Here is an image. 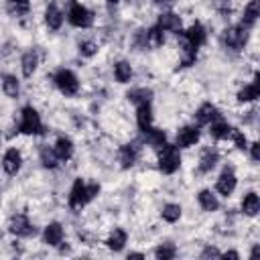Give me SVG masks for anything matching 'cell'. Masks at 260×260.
Returning a JSON list of instances; mask_svg holds the SVG:
<instances>
[{
    "label": "cell",
    "mask_w": 260,
    "mask_h": 260,
    "mask_svg": "<svg viewBox=\"0 0 260 260\" xmlns=\"http://www.w3.org/2000/svg\"><path fill=\"white\" fill-rule=\"evenodd\" d=\"M258 148H260V146H258V142H250V144H248V148H246V150L250 152L252 162H258Z\"/></svg>",
    "instance_id": "obj_39"
},
{
    "label": "cell",
    "mask_w": 260,
    "mask_h": 260,
    "mask_svg": "<svg viewBox=\"0 0 260 260\" xmlns=\"http://www.w3.org/2000/svg\"><path fill=\"white\" fill-rule=\"evenodd\" d=\"M128 258H144V254L142 252H130Z\"/></svg>",
    "instance_id": "obj_41"
},
{
    "label": "cell",
    "mask_w": 260,
    "mask_h": 260,
    "mask_svg": "<svg viewBox=\"0 0 260 260\" xmlns=\"http://www.w3.org/2000/svg\"><path fill=\"white\" fill-rule=\"evenodd\" d=\"M207 126H209V136H211L213 140H228L230 134H232V130H234V126H232L230 122L221 120V118L213 120V122L207 124Z\"/></svg>",
    "instance_id": "obj_27"
},
{
    "label": "cell",
    "mask_w": 260,
    "mask_h": 260,
    "mask_svg": "<svg viewBox=\"0 0 260 260\" xmlns=\"http://www.w3.org/2000/svg\"><path fill=\"white\" fill-rule=\"evenodd\" d=\"M256 254H258V246H254V248H252V252H250V256H252V258H254V256H256Z\"/></svg>",
    "instance_id": "obj_43"
},
{
    "label": "cell",
    "mask_w": 260,
    "mask_h": 260,
    "mask_svg": "<svg viewBox=\"0 0 260 260\" xmlns=\"http://www.w3.org/2000/svg\"><path fill=\"white\" fill-rule=\"evenodd\" d=\"M51 81H53V85L57 87V91H59L61 95H65V98H75V95L79 93V87H81L77 73H75L73 69H69V67H59V69H55L53 75H51Z\"/></svg>",
    "instance_id": "obj_3"
},
{
    "label": "cell",
    "mask_w": 260,
    "mask_h": 260,
    "mask_svg": "<svg viewBox=\"0 0 260 260\" xmlns=\"http://www.w3.org/2000/svg\"><path fill=\"white\" fill-rule=\"evenodd\" d=\"M77 51H79V55H81L83 59H91V57L98 55V43L91 41V39H83V41H79Z\"/></svg>",
    "instance_id": "obj_35"
},
{
    "label": "cell",
    "mask_w": 260,
    "mask_h": 260,
    "mask_svg": "<svg viewBox=\"0 0 260 260\" xmlns=\"http://www.w3.org/2000/svg\"><path fill=\"white\" fill-rule=\"evenodd\" d=\"M16 130L24 136H41L45 132V124H43V118L37 112V108H32V106H22L20 108Z\"/></svg>",
    "instance_id": "obj_5"
},
{
    "label": "cell",
    "mask_w": 260,
    "mask_h": 260,
    "mask_svg": "<svg viewBox=\"0 0 260 260\" xmlns=\"http://www.w3.org/2000/svg\"><path fill=\"white\" fill-rule=\"evenodd\" d=\"M134 108H136V124H138V130H144V128L152 126V120H154L152 104H140V106H134Z\"/></svg>",
    "instance_id": "obj_29"
},
{
    "label": "cell",
    "mask_w": 260,
    "mask_h": 260,
    "mask_svg": "<svg viewBox=\"0 0 260 260\" xmlns=\"http://www.w3.org/2000/svg\"><path fill=\"white\" fill-rule=\"evenodd\" d=\"M217 162H219V152H217V148L205 146V148L201 150V154H199L197 173H199V175H207V173H211V171L217 167Z\"/></svg>",
    "instance_id": "obj_16"
},
{
    "label": "cell",
    "mask_w": 260,
    "mask_h": 260,
    "mask_svg": "<svg viewBox=\"0 0 260 260\" xmlns=\"http://www.w3.org/2000/svg\"><path fill=\"white\" fill-rule=\"evenodd\" d=\"M258 95H260V83H258V75H256L250 83H246L244 87H240V91H238L236 98H238L240 104H250V102H256Z\"/></svg>",
    "instance_id": "obj_25"
},
{
    "label": "cell",
    "mask_w": 260,
    "mask_h": 260,
    "mask_svg": "<svg viewBox=\"0 0 260 260\" xmlns=\"http://www.w3.org/2000/svg\"><path fill=\"white\" fill-rule=\"evenodd\" d=\"M100 195V183H89L81 177H77L69 189V197H67V205L73 211L83 209L87 203H91L95 197Z\"/></svg>",
    "instance_id": "obj_1"
},
{
    "label": "cell",
    "mask_w": 260,
    "mask_h": 260,
    "mask_svg": "<svg viewBox=\"0 0 260 260\" xmlns=\"http://www.w3.org/2000/svg\"><path fill=\"white\" fill-rule=\"evenodd\" d=\"M219 258H232V260H238L240 258V254L236 252V250H228V252H221V256Z\"/></svg>",
    "instance_id": "obj_40"
},
{
    "label": "cell",
    "mask_w": 260,
    "mask_h": 260,
    "mask_svg": "<svg viewBox=\"0 0 260 260\" xmlns=\"http://www.w3.org/2000/svg\"><path fill=\"white\" fill-rule=\"evenodd\" d=\"M65 240V230L59 221H49L45 228H43V242L51 248H59Z\"/></svg>",
    "instance_id": "obj_17"
},
{
    "label": "cell",
    "mask_w": 260,
    "mask_h": 260,
    "mask_svg": "<svg viewBox=\"0 0 260 260\" xmlns=\"http://www.w3.org/2000/svg\"><path fill=\"white\" fill-rule=\"evenodd\" d=\"M240 209H242L244 215L256 217L258 211H260V197H258V193H256V191H248V193L242 197V201H240Z\"/></svg>",
    "instance_id": "obj_23"
},
{
    "label": "cell",
    "mask_w": 260,
    "mask_h": 260,
    "mask_svg": "<svg viewBox=\"0 0 260 260\" xmlns=\"http://www.w3.org/2000/svg\"><path fill=\"white\" fill-rule=\"evenodd\" d=\"M112 73H114V79L118 83H130L132 77H134V69H132L130 61H126V59L116 61L114 67H112Z\"/></svg>",
    "instance_id": "obj_24"
},
{
    "label": "cell",
    "mask_w": 260,
    "mask_h": 260,
    "mask_svg": "<svg viewBox=\"0 0 260 260\" xmlns=\"http://www.w3.org/2000/svg\"><path fill=\"white\" fill-rule=\"evenodd\" d=\"M199 138H201V126H197V124H185V126H181L177 130L175 144L179 148H191V146H195L199 142Z\"/></svg>",
    "instance_id": "obj_11"
},
{
    "label": "cell",
    "mask_w": 260,
    "mask_h": 260,
    "mask_svg": "<svg viewBox=\"0 0 260 260\" xmlns=\"http://www.w3.org/2000/svg\"><path fill=\"white\" fill-rule=\"evenodd\" d=\"M197 203H199V207H201L203 211H207V213H213V211L219 209V197H217L211 189H201V191L197 193Z\"/></svg>",
    "instance_id": "obj_22"
},
{
    "label": "cell",
    "mask_w": 260,
    "mask_h": 260,
    "mask_svg": "<svg viewBox=\"0 0 260 260\" xmlns=\"http://www.w3.org/2000/svg\"><path fill=\"white\" fill-rule=\"evenodd\" d=\"M8 232L16 238H32L37 234V230L26 213H14L8 219Z\"/></svg>",
    "instance_id": "obj_8"
},
{
    "label": "cell",
    "mask_w": 260,
    "mask_h": 260,
    "mask_svg": "<svg viewBox=\"0 0 260 260\" xmlns=\"http://www.w3.org/2000/svg\"><path fill=\"white\" fill-rule=\"evenodd\" d=\"M126 98H128V102H130V104L140 106V104H152L154 93H152V89H150V87L140 85V87H132V89H128Z\"/></svg>",
    "instance_id": "obj_26"
},
{
    "label": "cell",
    "mask_w": 260,
    "mask_h": 260,
    "mask_svg": "<svg viewBox=\"0 0 260 260\" xmlns=\"http://www.w3.org/2000/svg\"><path fill=\"white\" fill-rule=\"evenodd\" d=\"M197 49H193L191 45H187L183 39H181V45H179V59H181V67H191L195 65L197 61Z\"/></svg>",
    "instance_id": "obj_31"
},
{
    "label": "cell",
    "mask_w": 260,
    "mask_h": 260,
    "mask_svg": "<svg viewBox=\"0 0 260 260\" xmlns=\"http://www.w3.org/2000/svg\"><path fill=\"white\" fill-rule=\"evenodd\" d=\"M43 16H45V24H47L49 30H53V32L61 30V26L65 22V12H63V8L57 2H49Z\"/></svg>",
    "instance_id": "obj_14"
},
{
    "label": "cell",
    "mask_w": 260,
    "mask_h": 260,
    "mask_svg": "<svg viewBox=\"0 0 260 260\" xmlns=\"http://www.w3.org/2000/svg\"><path fill=\"white\" fill-rule=\"evenodd\" d=\"M108 2H110V4H120L122 0H108Z\"/></svg>",
    "instance_id": "obj_44"
},
{
    "label": "cell",
    "mask_w": 260,
    "mask_h": 260,
    "mask_svg": "<svg viewBox=\"0 0 260 260\" xmlns=\"http://www.w3.org/2000/svg\"><path fill=\"white\" fill-rule=\"evenodd\" d=\"M22 162H24L22 152L16 146H10V148L4 150V154H2V171L8 177H16L20 173V169H22Z\"/></svg>",
    "instance_id": "obj_12"
},
{
    "label": "cell",
    "mask_w": 260,
    "mask_h": 260,
    "mask_svg": "<svg viewBox=\"0 0 260 260\" xmlns=\"http://www.w3.org/2000/svg\"><path fill=\"white\" fill-rule=\"evenodd\" d=\"M177 256V246L173 242H162L154 248V258L158 260H173Z\"/></svg>",
    "instance_id": "obj_34"
},
{
    "label": "cell",
    "mask_w": 260,
    "mask_h": 260,
    "mask_svg": "<svg viewBox=\"0 0 260 260\" xmlns=\"http://www.w3.org/2000/svg\"><path fill=\"white\" fill-rule=\"evenodd\" d=\"M140 150H142V142L140 140H132V142H126L118 148V162L122 169H132L138 158H140Z\"/></svg>",
    "instance_id": "obj_9"
},
{
    "label": "cell",
    "mask_w": 260,
    "mask_h": 260,
    "mask_svg": "<svg viewBox=\"0 0 260 260\" xmlns=\"http://www.w3.org/2000/svg\"><path fill=\"white\" fill-rule=\"evenodd\" d=\"M8 10L14 16H24L30 10V0H8Z\"/></svg>",
    "instance_id": "obj_36"
},
{
    "label": "cell",
    "mask_w": 260,
    "mask_h": 260,
    "mask_svg": "<svg viewBox=\"0 0 260 260\" xmlns=\"http://www.w3.org/2000/svg\"><path fill=\"white\" fill-rule=\"evenodd\" d=\"M230 140L234 142V146L238 148V150H246L248 148V136L244 134V130H238V128H234L232 130V134H230Z\"/></svg>",
    "instance_id": "obj_37"
},
{
    "label": "cell",
    "mask_w": 260,
    "mask_h": 260,
    "mask_svg": "<svg viewBox=\"0 0 260 260\" xmlns=\"http://www.w3.org/2000/svg\"><path fill=\"white\" fill-rule=\"evenodd\" d=\"M236 187H238V175H236L234 167L228 165L221 169V173L215 179V193L221 197H230L236 191Z\"/></svg>",
    "instance_id": "obj_7"
},
{
    "label": "cell",
    "mask_w": 260,
    "mask_h": 260,
    "mask_svg": "<svg viewBox=\"0 0 260 260\" xmlns=\"http://www.w3.org/2000/svg\"><path fill=\"white\" fill-rule=\"evenodd\" d=\"M260 16V10H258V0H250L246 6H244V12H242V18H240V24L246 26L248 30L254 28L256 20Z\"/></svg>",
    "instance_id": "obj_28"
},
{
    "label": "cell",
    "mask_w": 260,
    "mask_h": 260,
    "mask_svg": "<svg viewBox=\"0 0 260 260\" xmlns=\"http://www.w3.org/2000/svg\"><path fill=\"white\" fill-rule=\"evenodd\" d=\"M65 20L73 26V28H81V30H87L93 26V12L79 0H69L67 2V8H65Z\"/></svg>",
    "instance_id": "obj_4"
},
{
    "label": "cell",
    "mask_w": 260,
    "mask_h": 260,
    "mask_svg": "<svg viewBox=\"0 0 260 260\" xmlns=\"http://www.w3.org/2000/svg\"><path fill=\"white\" fill-rule=\"evenodd\" d=\"M39 160H41V165L45 167V169H57L59 167V158H57V154H55V150H53V146H41V150H39Z\"/></svg>",
    "instance_id": "obj_32"
},
{
    "label": "cell",
    "mask_w": 260,
    "mask_h": 260,
    "mask_svg": "<svg viewBox=\"0 0 260 260\" xmlns=\"http://www.w3.org/2000/svg\"><path fill=\"white\" fill-rule=\"evenodd\" d=\"M39 63H41V55L37 49H28L22 53L20 57V69H22V75L24 77H32L35 71L39 69Z\"/></svg>",
    "instance_id": "obj_20"
},
{
    "label": "cell",
    "mask_w": 260,
    "mask_h": 260,
    "mask_svg": "<svg viewBox=\"0 0 260 260\" xmlns=\"http://www.w3.org/2000/svg\"><path fill=\"white\" fill-rule=\"evenodd\" d=\"M181 215H183V209L179 203H165L160 209V217L167 223H177L181 219Z\"/></svg>",
    "instance_id": "obj_33"
},
{
    "label": "cell",
    "mask_w": 260,
    "mask_h": 260,
    "mask_svg": "<svg viewBox=\"0 0 260 260\" xmlns=\"http://www.w3.org/2000/svg\"><path fill=\"white\" fill-rule=\"evenodd\" d=\"M217 118H221V114H219L217 106L211 104V102H203V104L195 110V114H193V120H195L197 126H207V124H211V122L217 120Z\"/></svg>",
    "instance_id": "obj_15"
},
{
    "label": "cell",
    "mask_w": 260,
    "mask_h": 260,
    "mask_svg": "<svg viewBox=\"0 0 260 260\" xmlns=\"http://www.w3.org/2000/svg\"><path fill=\"white\" fill-rule=\"evenodd\" d=\"M154 4H158V6H165V4H171L173 0H152Z\"/></svg>",
    "instance_id": "obj_42"
},
{
    "label": "cell",
    "mask_w": 260,
    "mask_h": 260,
    "mask_svg": "<svg viewBox=\"0 0 260 260\" xmlns=\"http://www.w3.org/2000/svg\"><path fill=\"white\" fill-rule=\"evenodd\" d=\"M53 150H55V154H57V158H59L61 162H67V160H71L73 154H75V144H73V140H71L69 136L61 134V136L55 138Z\"/></svg>",
    "instance_id": "obj_18"
},
{
    "label": "cell",
    "mask_w": 260,
    "mask_h": 260,
    "mask_svg": "<svg viewBox=\"0 0 260 260\" xmlns=\"http://www.w3.org/2000/svg\"><path fill=\"white\" fill-rule=\"evenodd\" d=\"M156 150V167L162 175H175L181 169V148L173 142H162Z\"/></svg>",
    "instance_id": "obj_2"
},
{
    "label": "cell",
    "mask_w": 260,
    "mask_h": 260,
    "mask_svg": "<svg viewBox=\"0 0 260 260\" xmlns=\"http://www.w3.org/2000/svg\"><path fill=\"white\" fill-rule=\"evenodd\" d=\"M181 35V39L187 43V45H191L193 49H201L205 43H207V28L201 24V22H193V24H189L185 30H181L179 32Z\"/></svg>",
    "instance_id": "obj_10"
},
{
    "label": "cell",
    "mask_w": 260,
    "mask_h": 260,
    "mask_svg": "<svg viewBox=\"0 0 260 260\" xmlns=\"http://www.w3.org/2000/svg\"><path fill=\"white\" fill-rule=\"evenodd\" d=\"M104 244H106V248L112 250V252H122L124 246L128 244V232H126L124 228H114V230L110 232V236L106 238Z\"/></svg>",
    "instance_id": "obj_21"
},
{
    "label": "cell",
    "mask_w": 260,
    "mask_h": 260,
    "mask_svg": "<svg viewBox=\"0 0 260 260\" xmlns=\"http://www.w3.org/2000/svg\"><path fill=\"white\" fill-rule=\"evenodd\" d=\"M154 24H156L165 35H167V32H175V35H179V32L183 30V20H181V16H179L177 12H171V10L160 12Z\"/></svg>",
    "instance_id": "obj_13"
},
{
    "label": "cell",
    "mask_w": 260,
    "mask_h": 260,
    "mask_svg": "<svg viewBox=\"0 0 260 260\" xmlns=\"http://www.w3.org/2000/svg\"><path fill=\"white\" fill-rule=\"evenodd\" d=\"M221 43H223V47L230 49V51H242L244 45L248 43V28L242 26L240 22L228 26V28L221 32Z\"/></svg>",
    "instance_id": "obj_6"
},
{
    "label": "cell",
    "mask_w": 260,
    "mask_h": 260,
    "mask_svg": "<svg viewBox=\"0 0 260 260\" xmlns=\"http://www.w3.org/2000/svg\"><path fill=\"white\" fill-rule=\"evenodd\" d=\"M140 142L146 144V146H150V148H158L162 142H167V132L160 130V128H156L152 124V126L140 130Z\"/></svg>",
    "instance_id": "obj_19"
},
{
    "label": "cell",
    "mask_w": 260,
    "mask_h": 260,
    "mask_svg": "<svg viewBox=\"0 0 260 260\" xmlns=\"http://www.w3.org/2000/svg\"><path fill=\"white\" fill-rule=\"evenodd\" d=\"M0 85H2V91H4L8 98H18V93H20V81H18L16 75L4 73V75L0 77Z\"/></svg>",
    "instance_id": "obj_30"
},
{
    "label": "cell",
    "mask_w": 260,
    "mask_h": 260,
    "mask_svg": "<svg viewBox=\"0 0 260 260\" xmlns=\"http://www.w3.org/2000/svg\"><path fill=\"white\" fill-rule=\"evenodd\" d=\"M219 256H221V252L213 246H205L203 252H201V258H219Z\"/></svg>",
    "instance_id": "obj_38"
}]
</instances>
